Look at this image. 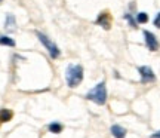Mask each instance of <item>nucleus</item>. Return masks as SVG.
Listing matches in <instances>:
<instances>
[{
	"instance_id": "obj_1",
	"label": "nucleus",
	"mask_w": 160,
	"mask_h": 138,
	"mask_svg": "<svg viewBox=\"0 0 160 138\" xmlns=\"http://www.w3.org/2000/svg\"><path fill=\"white\" fill-rule=\"evenodd\" d=\"M65 82L68 88H77L83 82V67L80 64H71L65 70Z\"/></svg>"
},
{
	"instance_id": "obj_2",
	"label": "nucleus",
	"mask_w": 160,
	"mask_h": 138,
	"mask_svg": "<svg viewBox=\"0 0 160 138\" xmlns=\"http://www.w3.org/2000/svg\"><path fill=\"white\" fill-rule=\"evenodd\" d=\"M86 100L93 101L98 105H104L107 103V86H105V82H99L97 86H93L91 91L86 94Z\"/></svg>"
},
{
	"instance_id": "obj_3",
	"label": "nucleus",
	"mask_w": 160,
	"mask_h": 138,
	"mask_svg": "<svg viewBox=\"0 0 160 138\" xmlns=\"http://www.w3.org/2000/svg\"><path fill=\"white\" fill-rule=\"evenodd\" d=\"M36 36H37V39L40 40V43L45 46V49L48 51V54L51 55L52 59H57V58H59L61 51H59V48L57 46V43H53V42L48 37V36L43 34V33H40V31H36Z\"/></svg>"
},
{
	"instance_id": "obj_4",
	"label": "nucleus",
	"mask_w": 160,
	"mask_h": 138,
	"mask_svg": "<svg viewBox=\"0 0 160 138\" xmlns=\"http://www.w3.org/2000/svg\"><path fill=\"white\" fill-rule=\"evenodd\" d=\"M144 42H145V46H147V49L151 52H156L159 51L160 48V43L159 40H157V37H156L151 31H148V30H144Z\"/></svg>"
},
{
	"instance_id": "obj_5",
	"label": "nucleus",
	"mask_w": 160,
	"mask_h": 138,
	"mask_svg": "<svg viewBox=\"0 0 160 138\" xmlns=\"http://www.w3.org/2000/svg\"><path fill=\"white\" fill-rule=\"evenodd\" d=\"M138 73H139V77H141V83H151V82L156 80L154 71H153V69L148 67V65L138 67Z\"/></svg>"
},
{
	"instance_id": "obj_6",
	"label": "nucleus",
	"mask_w": 160,
	"mask_h": 138,
	"mask_svg": "<svg viewBox=\"0 0 160 138\" xmlns=\"http://www.w3.org/2000/svg\"><path fill=\"white\" fill-rule=\"evenodd\" d=\"M95 24L105 30H110V27H111V15H110L108 12H101V13L98 15Z\"/></svg>"
},
{
	"instance_id": "obj_7",
	"label": "nucleus",
	"mask_w": 160,
	"mask_h": 138,
	"mask_svg": "<svg viewBox=\"0 0 160 138\" xmlns=\"http://www.w3.org/2000/svg\"><path fill=\"white\" fill-rule=\"evenodd\" d=\"M5 30L8 33H12L17 30V21H15V15L13 13H8L5 18Z\"/></svg>"
},
{
	"instance_id": "obj_8",
	"label": "nucleus",
	"mask_w": 160,
	"mask_h": 138,
	"mask_svg": "<svg viewBox=\"0 0 160 138\" xmlns=\"http://www.w3.org/2000/svg\"><path fill=\"white\" fill-rule=\"evenodd\" d=\"M110 131H111L114 138H126V134H128V131L123 126H120V125H113Z\"/></svg>"
},
{
	"instance_id": "obj_9",
	"label": "nucleus",
	"mask_w": 160,
	"mask_h": 138,
	"mask_svg": "<svg viewBox=\"0 0 160 138\" xmlns=\"http://www.w3.org/2000/svg\"><path fill=\"white\" fill-rule=\"evenodd\" d=\"M12 117H13L12 110H9V109H2L0 110V123H6V122H9Z\"/></svg>"
},
{
	"instance_id": "obj_10",
	"label": "nucleus",
	"mask_w": 160,
	"mask_h": 138,
	"mask_svg": "<svg viewBox=\"0 0 160 138\" xmlns=\"http://www.w3.org/2000/svg\"><path fill=\"white\" fill-rule=\"evenodd\" d=\"M0 45L2 46H9V48H13V46L17 45L15 40L9 37V36H0Z\"/></svg>"
},
{
	"instance_id": "obj_11",
	"label": "nucleus",
	"mask_w": 160,
	"mask_h": 138,
	"mask_svg": "<svg viewBox=\"0 0 160 138\" xmlns=\"http://www.w3.org/2000/svg\"><path fill=\"white\" fill-rule=\"evenodd\" d=\"M48 129H49L52 134H61L62 132V125H61L59 122H52V123H49Z\"/></svg>"
},
{
	"instance_id": "obj_12",
	"label": "nucleus",
	"mask_w": 160,
	"mask_h": 138,
	"mask_svg": "<svg viewBox=\"0 0 160 138\" xmlns=\"http://www.w3.org/2000/svg\"><path fill=\"white\" fill-rule=\"evenodd\" d=\"M135 19H137L138 24L148 23V13H147V12H138L137 15H135Z\"/></svg>"
},
{
	"instance_id": "obj_13",
	"label": "nucleus",
	"mask_w": 160,
	"mask_h": 138,
	"mask_svg": "<svg viewBox=\"0 0 160 138\" xmlns=\"http://www.w3.org/2000/svg\"><path fill=\"white\" fill-rule=\"evenodd\" d=\"M123 18H125L126 21L129 23V25H131L132 28H138V23H137V19L132 17V13H129V12H126L125 15H123Z\"/></svg>"
},
{
	"instance_id": "obj_14",
	"label": "nucleus",
	"mask_w": 160,
	"mask_h": 138,
	"mask_svg": "<svg viewBox=\"0 0 160 138\" xmlns=\"http://www.w3.org/2000/svg\"><path fill=\"white\" fill-rule=\"evenodd\" d=\"M153 24H154V27H157V28H160V12L156 15L154 21H153Z\"/></svg>"
},
{
	"instance_id": "obj_15",
	"label": "nucleus",
	"mask_w": 160,
	"mask_h": 138,
	"mask_svg": "<svg viewBox=\"0 0 160 138\" xmlns=\"http://www.w3.org/2000/svg\"><path fill=\"white\" fill-rule=\"evenodd\" d=\"M151 138H160V131H157V132L151 134Z\"/></svg>"
},
{
	"instance_id": "obj_16",
	"label": "nucleus",
	"mask_w": 160,
	"mask_h": 138,
	"mask_svg": "<svg viewBox=\"0 0 160 138\" xmlns=\"http://www.w3.org/2000/svg\"><path fill=\"white\" fill-rule=\"evenodd\" d=\"M2 2H3V0H0V3H2Z\"/></svg>"
}]
</instances>
